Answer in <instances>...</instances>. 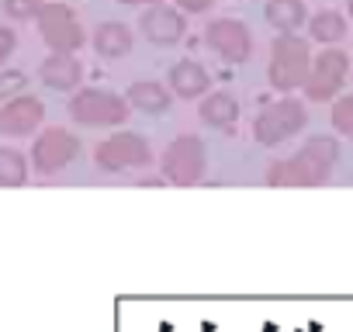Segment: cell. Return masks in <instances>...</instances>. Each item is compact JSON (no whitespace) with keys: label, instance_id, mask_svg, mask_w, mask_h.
<instances>
[{"label":"cell","instance_id":"cell-1","mask_svg":"<svg viewBox=\"0 0 353 332\" xmlns=\"http://www.w3.org/2000/svg\"><path fill=\"white\" fill-rule=\"evenodd\" d=\"M339 163V138L332 135H312L298 152L274 159L267 166L270 187H322Z\"/></svg>","mask_w":353,"mask_h":332},{"label":"cell","instance_id":"cell-2","mask_svg":"<svg viewBox=\"0 0 353 332\" xmlns=\"http://www.w3.org/2000/svg\"><path fill=\"white\" fill-rule=\"evenodd\" d=\"M312 45L298 32H284L270 42V63H267V80L281 94H294L305 87L308 70H312Z\"/></svg>","mask_w":353,"mask_h":332},{"label":"cell","instance_id":"cell-3","mask_svg":"<svg viewBox=\"0 0 353 332\" xmlns=\"http://www.w3.org/2000/svg\"><path fill=\"white\" fill-rule=\"evenodd\" d=\"M208 170V149L198 135H176L159 159V174L173 187H194L205 180Z\"/></svg>","mask_w":353,"mask_h":332},{"label":"cell","instance_id":"cell-4","mask_svg":"<svg viewBox=\"0 0 353 332\" xmlns=\"http://www.w3.org/2000/svg\"><path fill=\"white\" fill-rule=\"evenodd\" d=\"M132 114V104L121 94L101 90V87H80L70 97V118L83 128H114L125 125Z\"/></svg>","mask_w":353,"mask_h":332},{"label":"cell","instance_id":"cell-5","mask_svg":"<svg viewBox=\"0 0 353 332\" xmlns=\"http://www.w3.org/2000/svg\"><path fill=\"white\" fill-rule=\"evenodd\" d=\"M305 125H308V107L294 94H284L281 101L267 104L253 118V138L260 145H281V142L294 138Z\"/></svg>","mask_w":353,"mask_h":332},{"label":"cell","instance_id":"cell-6","mask_svg":"<svg viewBox=\"0 0 353 332\" xmlns=\"http://www.w3.org/2000/svg\"><path fill=\"white\" fill-rule=\"evenodd\" d=\"M350 56L336 45H325L322 52L312 56V70H308V80H305V97L315 101V104H325V101H336L343 94V87L350 83Z\"/></svg>","mask_w":353,"mask_h":332},{"label":"cell","instance_id":"cell-7","mask_svg":"<svg viewBox=\"0 0 353 332\" xmlns=\"http://www.w3.org/2000/svg\"><path fill=\"white\" fill-rule=\"evenodd\" d=\"M94 163H97V170H104V174L142 170V166L152 163V145L139 132H118V135L104 138L94 149Z\"/></svg>","mask_w":353,"mask_h":332},{"label":"cell","instance_id":"cell-8","mask_svg":"<svg viewBox=\"0 0 353 332\" xmlns=\"http://www.w3.org/2000/svg\"><path fill=\"white\" fill-rule=\"evenodd\" d=\"M35 25H39V35L42 42L52 49V52H77L83 45V25L77 18V11L63 0H49L35 11Z\"/></svg>","mask_w":353,"mask_h":332},{"label":"cell","instance_id":"cell-9","mask_svg":"<svg viewBox=\"0 0 353 332\" xmlns=\"http://www.w3.org/2000/svg\"><path fill=\"white\" fill-rule=\"evenodd\" d=\"M205 45L212 56H219L229 66H239L250 59L253 52V35L246 28V21L239 18H212L205 25Z\"/></svg>","mask_w":353,"mask_h":332},{"label":"cell","instance_id":"cell-10","mask_svg":"<svg viewBox=\"0 0 353 332\" xmlns=\"http://www.w3.org/2000/svg\"><path fill=\"white\" fill-rule=\"evenodd\" d=\"M77 156H80V138L70 128H46L32 142V166L42 177L63 174L66 166H73Z\"/></svg>","mask_w":353,"mask_h":332},{"label":"cell","instance_id":"cell-11","mask_svg":"<svg viewBox=\"0 0 353 332\" xmlns=\"http://www.w3.org/2000/svg\"><path fill=\"white\" fill-rule=\"evenodd\" d=\"M139 32L152 45H176V42H184V35H188V14L176 4H152V8L142 11Z\"/></svg>","mask_w":353,"mask_h":332},{"label":"cell","instance_id":"cell-12","mask_svg":"<svg viewBox=\"0 0 353 332\" xmlns=\"http://www.w3.org/2000/svg\"><path fill=\"white\" fill-rule=\"evenodd\" d=\"M46 118V104L39 97H11L8 104H0V135L4 138H25L32 132H39Z\"/></svg>","mask_w":353,"mask_h":332},{"label":"cell","instance_id":"cell-13","mask_svg":"<svg viewBox=\"0 0 353 332\" xmlns=\"http://www.w3.org/2000/svg\"><path fill=\"white\" fill-rule=\"evenodd\" d=\"M166 87L173 90V97H184V101H198L205 94H212V73L205 63L198 59H181L170 66Z\"/></svg>","mask_w":353,"mask_h":332},{"label":"cell","instance_id":"cell-14","mask_svg":"<svg viewBox=\"0 0 353 332\" xmlns=\"http://www.w3.org/2000/svg\"><path fill=\"white\" fill-rule=\"evenodd\" d=\"M39 80H42L49 90L73 94V90H80V83H83V63H80L73 52H52V56L39 66Z\"/></svg>","mask_w":353,"mask_h":332},{"label":"cell","instance_id":"cell-15","mask_svg":"<svg viewBox=\"0 0 353 332\" xmlns=\"http://www.w3.org/2000/svg\"><path fill=\"white\" fill-rule=\"evenodd\" d=\"M198 118L208 125V128H219V132H232L239 125V101L236 94L229 90H212L201 97V107H198Z\"/></svg>","mask_w":353,"mask_h":332},{"label":"cell","instance_id":"cell-16","mask_svg":"<svg viewBox=\"0 0 353 332\" xmlns=\"http://www.w3.org/2000/svg\"><path fill=\"white\" fill-rule=\"evenodd\" d=\"M125 101L132 104V111H142V114H166L170 104H173V90L163 87L159 80H135L125 94Z\"/></svg>","mask_w":353,"mask_h":332},{"label":"cell","instance_id":"cell-17","mask_svg":"<svg viewBox=\"0 0 353 332\" xmlns=\"http://www.w3.org/2000/svg\"><path fill=\"white\" fill-rule=\"evenodd\" d=\"M135 45V35L125 21H104L94 32V52L101 59H125Z\"/></svg>","mask_w":353,"mask_h":332},{"label":"cell","instance_id":"cell-18","mask_svg":"<svg viewBox=\"0 0 353 332\" xmlns=\"http://www.w3.org/2000/svg\"><path fill=\"white\" fill-rule=\"evenodd\" d=\"M263 18L270 28H277V35L284 32H298L308 25V11H305V0H267Z\"/></svg>","mask_w":353,"mask_h":332},{"label":"cell","instance_id":"cell-19","mask_svg":"<svg viewBox=\"0 0 353 332\" xmlns=\"http://www.w3.org/2000/svg\"><path fill=\"white\" fill-rule=\"evenodd\" d=\"M305 28H308V39L312 42H319V45H339L346 39V32H350V18L329 8V11H315Z\"/></svg>","mask_w":353,"mask_h":332},{"label":"cell","instance_id":"cell-20","mask_svg":"<svg viewBox=\"0 0 353 332\" xmlns=\"http://www.w3.org/2000/svg\"><path fill=\"white\" fill-rule=\"evenodd\" d=\"M28 180V159L14 145H0V184L4 187H21Z\"/></svg>","mask_w":353,"mask_h":332},{"label":"cell","instance_id":"cell-21","mask_svg":"<svg viewBox=\"0 0 353 332\" xmlns=\"http://www.w3.org/2000/svg\"><path fill=\"white\" fill-rule=\"evenodd\" d=\"M329 118H332V128H336V135H343V138H353V94H339V97L332 101V111H329Z\"/></svg>","mask_w":353,"mask_h":332},{"label":"cell","instance_id":"cell-22","mask_svg":"<svg viewBox=\"0 0 353 332\" xmlns=\"http://www.w3.org/2000/svg\"><path fill=\"white\" fill-rule=\"evenodd\" d=\"M28 76L21 70H0V104H8L11 97H21Z\"/></svg>","mask_w":353,"mask_h":332},{"label":"cell","instance_id":"cell-23","mask_svg":"<svg viewBox=\"0 0 353 332\" xmlns=\"http://www.w3.org/2000/svg\"><path fill=\"white\" fill-rule=\"evenodd\" d=\"M4 11H8L14 21H25V18H35L39 4H35V0H4Z\"/></svg>","mask_w":353,"mask_h":332},{"label":"cell","instance_id":"cell-24","mask_svg":"<svg viewBox=\"0 0 353 332\" xmlns=\"http://www.w3.org/2000/svg\"><path fill=\"white\" fill-rule=\"evenodd\" d=\"M18 49V35H14V28H8V25H0V66H4L8 59H11V52Z\"/></svg>","mask_w":353,"mask_h":332},{"label":"cell","instance_id":"cell-25","mask_svg":"<svg viewBox=\"0 0 353 332\" xmlns=\"http://www.w3.org/2000/svg\"><path fill=\"white\" fill-rule=\"evenodd\" d=\"M176 8L184 14H208L215 8V0H176Z\"/></svg>","mask_w":353,"mask_h":332},{"label":"cell","instance_id":"cell-26","mask_svg":"<svg viewBox=\"0 0 353 332\" xmlns=\"http://www.w3.org/2000/svg\"><path fill=\"white\" fill-rule=\"evenodd\" d=\"M118 4H132V8H152V4H163V0H118Z\"/></svg>","mask_w":353,"mask_h":332},{"label":"cell","instance_id":"cell-27","mask_svg":"<svg viewBox=\"0 0 353 332\" xmlns=\"http://www.w3.org/2000/svg\"><path fill=\"white\" fill-rule=\"evenodd\" d=\"M346 18L353 21V0H346Z\"/></svg>","mask_w":353,"mask_h":332},{"label":"cell","instance_id":"cell-28","mask_svg":"<svg viewBox=\"0 0 353 332\" xmlns=\"http://www.w3.org/2000/svg\"><path fill=\"white\" fill-rule=\"evenodd\" d=\"M35 4H39V8H42V4H49V0H35Z\"/></svg>","mask_w":353,"mask_h":332},{"label":"cell","instance_id":"cell-29","mask_svg":"<svg viewBox=\"0 0 353 332\" xmlns=\"http://www.w3.org/2000/svg\"><path fill=\"white\" fill-rule=\"evenodd\" d=\"M350 87H353V73H350Z\"/></svg>","mask_w":353,"mask_h":332}]
</instances>
